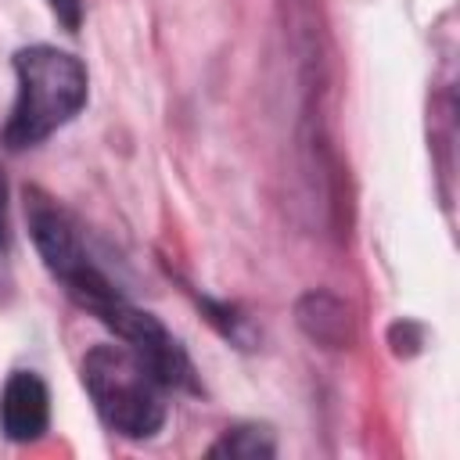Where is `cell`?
I'll list each match as a JSON object with an SVG mask.
<instances>
[{
  "instance_id": "cell-5",
  "label": "cell",
  "mask_w": 460,
  "mask_h": 460,
  "mask_svg": "<svg viewBox=\"0 0 460 460\" xmlns=\"http://www.w3.org/2000/svg\"><path fill=\"white\" fill-rule=\"evenodd\" d=\"M298 323L320 345L345 349L352 341V316H349V309L338 298L323 295V291H309L298 302Z\"/></svg>"
},
{
  "instance_id": "cell-4",
  "label": "cell",
  "mask_w": 460,
  "mask_h": 460,
  "mask_svg": "<svg viewBox=\"0 0 460 460\" xmlns=\"http://www.w3.org/2000/svg\"><path fill=\"white\" fill-rule=\"evenodd\" d=\"M50 424V392L40 374L14 370L0 395V428L11 442H36Z\"/></svg>"
},
{
  "instance_id": "cell-7",
  "label": "cell",
  "mask_w": 460,
  "mask_h": 460,
  "mask_svg": "<svg viewBox=\"0 0 460 460\" xmlns=\"http://www.w3.org/2000/svg\"><path fill=\"white\" fill-rule=\"evenodd\" d=\"M47 4H50V11L58 14V22L65 29H79V22H83V0H47Z\"/></svg>"
},
{
  "instance_id": "cell-1",
  "label": "cell",
  "mask_w": 460,
  "mask_h": 460,
  "mask_svg": "<svg viewBox=\"0 0 460 460\" xmlns=\"http://www.w3.org/2000/svg\"><path fill=\"white\" fill-rule=\"evenodd\" d=\"M25 216H29V234L36 241V252L43 259V266L65 284L68 298L93 313L108 331H115V338L122 345H129L147 367L151 374L165 385V388H183V392H201L198 374L190 356L183 352V345L140 305H133L111 280L104 270H97V262L86 252V241L75 226V219L47 194H40L36 187L25 190Z\"/></svg>"
},
{
  "instance_id": "cell-3",
  "label": "cell",
  "mask_w": 460,
  "mask_h": 460,
  "mask_svg": "<svg viewBox=\"0 0 460 460\" xmlns=\"http://www.w3.org/2000/svg\"><path fill=\"white\" fill-rule=\"evenodd\" d=\"M97 417L122 438H151L165 424V385L129 345H93L79 363Z\"/></svg>"
},
{
  "instance_id": "cell-8",
  "label": "cell",
  "mask_w": 460,
  "mask_h": 460,
  "mask_svg": "<svg viewBox=\"0 0 460 460\" xmlns=\"http://www.w3.org/2000/svg\"><path fill=\"white\" fill-rule=\"evenodd\" d=\"M7 248V180L0 172V252Z\"/></svg>"
},
{
  "instance_id": "cell-6",
  "label": "cell",
  "mask_w": 460,
  "mask_h": 460,
  "mask_svg": "<svg viewBox=\"0 0 460 460\" xmlns=\"http://www.w3.org/2000/svg\"><path fill=\"white\" fill-rule=\"evenodd\" d=\"M277 446H273V435L266 428H226L223 438L208 449V456H234V460H262V456H273Z\"/></svg>"
},
{
  "instance_id": "cell-2",
  "label": "cell",
  "mask_w": 460,
  "mask_h": 460,
  "mask_svg": "<svg viewBox=\"0 0 460 460\" xmlns=\"http://www.w3.org/2000/svg\"><path fill=\"white\" fill-rule=\"evenodd\" d=\"M14 108L4 126V144L11 151H25L43 144L65 122H72L90 93V79L79 58L68 50L36 43L14 54Z\"/></svg>"
}]
</instances>
